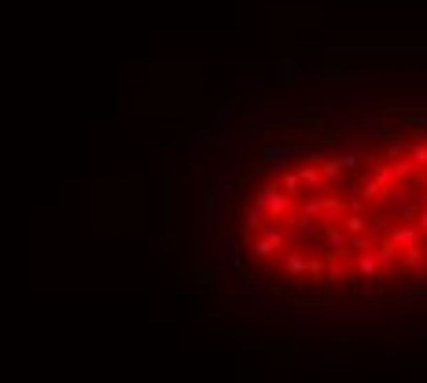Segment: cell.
<instances>
[{"label":"cell","instance_id":"28","mask_svg":"<svg viewBox=\"0 0 427 383\" xmlns=\"http://www.w3.org/2000/svg\"><path fill=\"white\" fill-rule=\"evenodd\" d=\"M416 229H420L424 236H427V199H424V210H420V218H416Z\"/></svg>","mask_w":427,"mask_h":383},{"label":"cell","instance_id":"29","mask_svg":"<svg viewBox=\"0 0 427 383\" xmlns=\"http://www.w3.org/2000/svg\"><path fill=\"white\" fill-rule=\"evenodd\" d=\"M247 174H251V177H262V174H265V163H262V158H258V163H254V166L247 169Z\"/></svg>","mask_w":427,"mask_h":383},{"label":"cell","instance_id":"12","mask_svg":"<svg viewBox=\"0 0 427 383\" xmlns=\"http://www.w3.org/2000/svg\"><path fill=\"white\" fill-rule=\"evenodd\" d=\"M295 147L291 144H269V147H262V163L265 166H291L295 163Z\"/></svg>","mask_w":427,"mask_h":383},{"label":"cell","instance_id":"26","mask_svg":"<svg viewBox=\"0 0 427 383\" xmlns=\"http://www.w3.org/2000/svg\"><path fill=\"white\" fill-rule=\"evenodd\" d=\"M394 125H402V130H427V114H402Z\"/></svg>","mask_w":427,"mask_h":383},{"label":"cell","instance_id":"10","mask_svg":"<svg viewBox=\"0 0 427 383\" xmlns=\"http://www.w3.org/2000/svg\"><path fill=\"white\" fill-rule=\"evenodd\" d=\"M387 240L405 251V247H413V243H420V229H416V221H398V225H390Z\"/></svg>","mask_w":427,"mask_h":383},{"label":"cell","instance_id":"3","mask_svg":"<svg viewBox=\"0 0 427 383\" xmlns=\"http://www.w3.org/2000/svg\"><path fill=\"white\" fill-rule=\"evenodd\" d=\"M291 243H287V229L284 225H276V221H265V225L251 236V254L254 258H273V254H280V251H287Z\"/></svg>","mask_w":427,"mask_h":383},{"label":"cell","instance_id":"2","mask_svg":"<svg viewBox=\"0 0 427 383\" xmlns=\"http://www.w3.org/2000/svg\"><path fill=\"white\" fill-rule=\"evenodd\" d=\"M251 203L262 207V210H265V221H276V225H284V218L295 214V199L287 196V192L276 185V180H273V185H262V188L251 196Z\"/></svg>","mask_w":427,"mask_h":383},{"label":"cell","instance_id":"17","mask_svg":"<svg viewBox=\"0 0 427 383\" xmlns=\"http://www.w3.org/2000/svg\"><path fill=\"white\" fill-rule=\"evenodd\" d=\"M276 185H280V188L287 192V196L295 199V203L306 196V185H302V177H298V169H291V166H284V174H280V180H276Z\"/></svg>","mask_w":427,"mask_h":383},{"label":"cell","instance_id":"19","mask_svg":"<svg viewBox=\"0 0 427 383\" xmlns=\"http://www.w3.org/2000/svg\"><path fill=\"white\" fill-rule=\"evenodd\" d=\"M262 225H265V210H262V207H254V203H247V210H243V236L258 232Z\"/></svg>","mask_w":427,"mask_h":383},{"label":"cell","instance_id":"5","mask_svg":"<svg viewBox=\"0 0 427 383\" xmlns=\"http://www.w3.org/2000/svg\"><path fill=\"white\" fill-rule=\"evenodd\" d=\"M214 251H218V269L221 273H236L243 258V240L232 232H214Z\"/></svg>","mask_w":427,"mask_h":383},{"label":"cell","instance_id":"22","mask_svg":"<svg viewBox=\"0 0 427 383\" xmlns=\"http://www.w3.org/2000/svg\"><path fill=\"white\" fill-rule=\"evenodd\" d=\"M357 192H361V196H357V199H361V203H376V199H383V196H387V188H383V185H379V180H376V177H372V180H368V185H361Z\"/></svg>","mask_w":427,"mask_h":383},{"label":"cell","instance_id":"9","mask_svg":"<svg viewBox=\"0 0 427 383\" xmlns=\"http://www.w3.org/2000/svg\"><path fill=\"white\" fill-rule=\"evenodd\" d=\"M376 258H379V280H383L387 273H394L402 265V247H394L390 240H379L376 243Z\"/></svg>","mask_w":427,"mask_h":383},{"label":"cell","instance_id":"25","mask_svg":"<svg viewBox=\"0 0 427 383\" xmlns=\"http://www.w3.org/2000/svg\"><path fill=\"white\" fill-rule=\"evenodd\" d=\"M387 232H390V221L387 218H368V236L376 240V243L387 240Z\"/></svg>","mask_w":427,"mask_h":383},{"label":"cell","instance_id":"18","mask_svg":"<svg viewBox=\"0 0 427 383\" xmlns=\"http://www.w3.org/2000/svg\"><path fill=\"white\" fill-rule=\"evenodd\" d=\"M298 214L320 221V214H324V196H320V192H306V196L298 199Z\"/></svg>","mask_w":427,"mask_h":383},{"label":"cell","instance_id":"30","mask_svg":"<svg viewBox=\"0 0 427 383\" xmlns=\"http://www.w3.org/2000/svg\"><path fill=\"white\" fill-rule=\"evenodd\" d=\"M424 185H427V177H424Z\"/></svg>","mask_w":427,"mask_h":383},{"label":"cell","instance_id":"13","mask_svg":"<svg viewBox=\"0 0 427 383\" xmlns=\"http://www.w3.org/2000/svg\"><path fill=\"white\" fill-rule=\"evenodd\" d=\"M354 276L357 280H379V258L376 251H361L354 258Z\"/></svg>","mask_w":427,"mask_h":383},{"label":"cell","instance_id":"23","mask_svg":"<svg viewBox=\"0 0 427 383\" xmlns=\"http://www.w3.org/2000/svg\"><path fill=\"white\" fill-rule=\"evenodd\" d=\"M243 291H247L251 299L262 306V299H265V280H262V276H243Z\"/></svg>","mask_w":427,"mask_h":383},{"label":"cell","instance_id":"24","mask_svg":"<svg viewBox=\"0 0 427 383\" xmlns=\"http://www.w3.org/2000/svg\"><path fill=\"white\" fill-rule=\"evenodd\" d=\"M298 177H302L306 192H317L320 188V166H298Z\"/></svg>","mask_w":427,"mask_h":383},{"label":"cell","instance_id":"1","mask_svg":"<svg viewBox=\"0 0 427 383\" xmlns=\"http://www.w3.org/2000/svg\"><path fill=\"white\" fill-rule=\"evenodd\" d=\"M232 203H236V177H232V174L210 177L207 188H202V225L214 229L221 214H229Z\"/></svg>","mask_w":427,"mask_h":383},{"label":"cell","instance_id":"6","mask_svg":"<svg viewBox=\"0 0 427 383\" xmlns=\"http://www.w3.org/2000/svg\"><path fill=\"white\" fill-rule=\"evenodd\" d=\"M207 144H210L207 136L196 133L185 147H180V158H185V169H188V174H207Z\"/></svg>","mask_w":427,"mask_h":383},{"label":"cell","instance_id":"11","mask_svg":"<svg viewBox=\"0 0 427 383\" xmlns=\"http://www.w3.org/2000/svg\"><path fill=\"white\" fill-rule=\"evenodd\" d=\"M346 280H357L354 269L346 265V258H324V284H346Z\"/></svg>","mask_w":427,"mask_h":383},{"label":"cell","instance_id":"4","mask_svg":"<svg viewBox=\"0 0 427 383\" xmlns=\"http://www.w3.org/2000/svg\"><path fill=\"white\" fill-rule=\"evenodd\" d=\"M394 130H398L394 122H372V125H365V130H357V133H343V136H335V141L343 144V152H357V147H368V144L390 141Z\"/></svg>","mask_w":427,"mask_h":383},{"label":"cell","instance_id":"14","mask_svg":"<svg viewBox=\"0 0 427 383\" xmlns=\"http://www.w3.org/2000/svg\"><path fill=\"white\" fill-rule=\"evenodd\" d=\"M335 158H339V166H343L346 174H354V169L368 166V163H379V158L372 155L368 147H357V152H343V155H335Z\"/></svg>","mask_w":427,"mask_h":383},{"label":"cell","instance_id":"20","mask_svg":"<svg viewBox=\"0 0 427 383\" xmlns=\"http://www.w3.org/2000/svg\"><path fill=\"white\" fill-rule=\"evenodd\" d=\"M350 236H361V232H368V214H361V210H350V214H343V221H339Z\"/></svg>","mask_w":427,"mask_h":383},{"label":"cell","instance_id":"15","mask_svg":"<svg viewBox=\"0 0 427 383\" xmlns=\"http://www.w3.org/2000/svg\"><path fill=\"white\" fill-rule=\"evenodd\" d=\"M269 70H276V78L284 85H302V70H298V59H273Z\"/></svg>","mask_w":427,"mask_h":383},{"label":"cell","instance_id":"7","mask_svg":"<svg viewBox=\"0 0 427 383\" xmlns=\"http://www.w3.org/2000/svg\"><path fill=\"white\" fill-rule=\"evenodd\" d=\"M324 258H346V254H354V247H350V232L343 225H328L324 229Z\"/></svg>","mask_w":427,"mask_h":383},{"label":"cell","instance_id":"8","mask_svg":"<svg viewBox=\"0 0 427 383\" xmlns=\"http://www.w3.org/2000/svg\"><path fill=\"white\" fill-rule=\"evenodd\" d=\"M280 273L287 276V280H298V276H306L309 273V254L302 251V247H287L284 251V262H280Z\"/></svg>","mask_w":427,"mask_h":383},{"label":"cell","instance_id":"27","mask_svg":"<svg viewBox=\"0 0 427 383\" xmlns=\"http://www.w3.org/2000/svg\"><path fill=\"white\" fill-rule=\"evenodd\" d=\"M409 147H413V144H409ZM409 147H405V144H398V141H394V144L387 147V158H402L405 152H409Z\"/></svg>","mask_w":427,"mask_h":383},{"label":"cell","instance_id":"16","mask_svg":"<svg viewBox=\"0 0 427 383\" xmlns=\"http://www.w3.org/2000/svg\"><path fill=\"white\" fill-rule=\"evenodd\" d=\"M346 214V203H343V196H324V214H320V225H339Z\"/></svg>","mask_w":427,"mask_h":383},{"label":"cell","instance_id":"21","mask_svg":"<svg viewBox=\"0 0 427 383\" xmlns=\"http://www.w3.org/2000/svg\"><path fill=\"white\" fill-rule=\"evenodd\" d=\"M390 169H394V180H416V174H420V166H416L409 155H402Z\"/></svg>","mask_w":427,"mask_h":383}]
</instances>
